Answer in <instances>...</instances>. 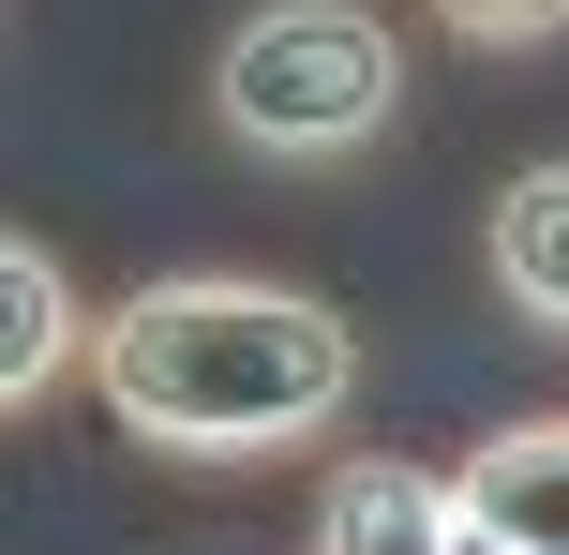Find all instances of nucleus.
I'll return each mask as SVG.
<instances>
[{"instance_id":"f257e3e1","label":"nucleus","mask_w":569,"mask_h":555,"mask_svg":"<svg viewBox=\"0 0 569 555\" xmlns=\"http://www.w3.org/2000/svg\"><path fill=\"white\" fill-rule=\"evenodd\" d=\"M90 390L120 436L166 466H270V450L330 436L360 390V330L300 286H240V270H166V286L106 300Z\"/></svg>"},{"instance_id":"6e6552de","label":"nucleus","mask_w":569,"mask_h":555,"mask_svg":"<svg viewBox=\"0 0 569 555\" xmlns=\"http://www.w3.org/2000/svg\"><path fill=\"white\" fill-rule=\"evenodd\" d=\"M465 555H510V541H495V526H465Z\"/></svg>"},{"instance_id":"f03ea898","label":"nucleus","mask_w":569,"mask_h":555,"mask_svg":"<svg viewBox=\"0 0 569 555\" xmlns=\"http://www.w3.org/2000/svg\"><path fill=\"white\" fill-rule=\"evenodd\" d=\"M210 136L256 166H360L405 136V30L375 0H256L210 46Z\"/></svg>"},{"instance_id":"7ed1b4c3","label":"nucleus","mask_w":569,"mask_h":555,"mask_svg":"<svg viewBox=\"0 0 569 555\" xmlns=\"http://www.w3.org/2000/svg\"><path fill=\"white\" fill-rule=\"evenodd\" d=\"M315 555H465V496L435 466H405V450H360L315 496Z\"/></svg>"},{"instance_id":"0eeeda50","label":"nucleus","mask_w":569,"mask_h":555,"mask_svg":"<svg viewBox=\"0 0 569 555\" xmlns=\"http://www.w3.org/2000/svg\"><path fill=\"white\" fill-rule=\"evenodd\" d=\"M435 30H450V46H555L569 0H435Z\"/></svg>"},{"instance_id":"423d86ee","label":"nucleus","mask_w":569,"mask_h":555,"mask_svg":"<svg viewBox=\"0 0 569 555\" xmlns=\"http://www.w3.org/2000/svg\"><path fill=\"white\" fill-rule=\"evenodd\" d=\"M76 346H106V330L76 316V270H60L46 240H0V406H46Z\"/></svg>"},{"instance_id":"39448f33","label":"nucleus","mask_w":569,"mask_h":555,"mask_svg":"<svg viewBox=\"0 0 569 555\" xmlns=\"http://www.w3.org/2000/svg\"><path fill=\"white\" fill-rule=\"evenodd\" d=\"M465 526H495L510 555H569V420H510L465 450Z\"/></svg>"},{"instance_id":"20e7f679","label":"nucleus","mask_w":569,"mask_h":555,"mask_svg":"<svg viewBox=\"0 0 569 555\" xmlns=\"http://www.w3.org/2000/svg\"><path fill=\"white\" fill-rule=\"evenodd\" d=\"M480 270L510 286L525 330H555V346H569V150L495 180V210H480Z\"/></svg>"}]
</instances>
